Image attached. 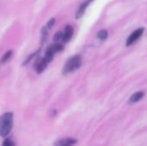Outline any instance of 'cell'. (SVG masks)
I'll use <instances>...</instances> for the list:
<instances>
[{
    "instance_id": "8",
    "label": "cell",
    "mask_w": 147,
    "mask_h": 146,
    "mask_svg": "<svg viewBox=\"0 0 147 146\" xmlns=\"http://www.w3.org/2000/svg\"><path fill=\"white\" fill-rule=\"evenodd\" d=\"M145 93L143 91H138L136 93H134V95H132V96L129 99V102L130 103H135L139 101H140L143 97H144Z\"/></svg>"
},
{
    "instance_id": "11",
    "label": "cell",
    "mask_w": 147,
    "mask_h": 146,
    "mask_svg": "<svg viewBox=\"0 0 147 146\" xmlns=\"http://www.w3.org/2000/svg\"><path fill=\"white\" fill-rule=\"evenodd\" d=\"M11 55H12V51H8V52H7L3 56V58H2V59H1L2 63H5V62H7V61L10 59Z\"/></svg>"
},
{
    "instance_id": "7",
    "label": "cell",
    "mask_w": 147,
    "mask_h": 146,
    "mask_svg": "<svg viewBox=\"0 0 147 146\" xmlns=\"http://www.w3.org/2000/svg\"><path fill=\"white\" fill-rule=\"evenodd\" d=\"M90 1H91V0H87L86 2L83 3L79 6L78 11H77V13H76V18H80V17L84 15V11L86 10V8H87L88 5L90 4Z\"/></svg>"
},
{
    "instance_id": "1",
    "label": "cell",
    "mask_w": 147,
    "mask_h": 146,
    "mask_svg": "<svg viewBox=\"0 0 147 146\" xmlns=\"http://www.w3.org/2000/svg\"><path fill=\"white\" fill-rule=\"evenodd\" d=\"M13 126V114L4 113L0 116V136L6 137L11 132Z\"/></svg>"
},
{
    "instance_id": "10",
    "label": "cell",
    "mask_w": 147,
    "mask_h": 146,
    "mask_svg": "<svg viewBox=\"0 0 147 146\" xmlns=\"http://www.w3.org/2000/svg\"><path fill=\"white\" fill-rule=\"evenodd\" d=\"M97 36H98V38H99L100 40H103L107 39V37H108V31L105 30V29H102V30H101V31L98 32Z\"/></svg>"
},
{
    "instance_id": "12",
    "label": "cell",
    "mask_w": 147,
    "mask_h": 146,
    "mask_svg": "<svg viewBox=\"0 0 147 146\" xmlns=\"http://www.w3.org/2000/svg\"><path fill=\"white\" fill-rule=\"evenodd\" d=\"M62 36H63V34H62L61 32H57V33L54 34L53 40H54L55 42H59V41L62 40Z\"/></svg>"
},
{
    "instance_id": "14",
    "label": "cell",
    "mask_w": 147,
    "mask_h": 146,
    "mask_svg": "<svg viewBox=\"0 0 147 146\" xmlns=\"http://www.w3.org/2000/svg\"><path fill=\"white\" fill-rule=\"evenodd\" d=\"M41 32H42V39L44 38V40H46V39L47 37V28H43Z\"/></svg>"
},
{
    "instance_id": "9",
    "label": "cell",
    "mask_w": 147,
    "mask_h": 146,
    "mask_svg": "<svg viewBox=\"0 0 147 146\" xmlns=\"http://www.w3.org/2000/svg\"><path fill=\"white\" fill-rule=\"evenodd\" d=\"M77 143V140L74 139H66L65 140H60L55 144V146H71Z\"/></svg>"
},
{
    "instance_id": "15",
    "label": "cell",
    "mask_w": 147,
    "mask_h": 146,
    "mask_svg": "<svg viewBox=\"0 0 147 146\" xmlns=\"http://www.w3.org/2000/svg\"><path fill=\"white\" fill-rule=\"evenodd\" d=\"M54 22H55V19H54V18H52L51 20H49V22H48V23H47V28H51L53 26Z\"/></svg>"
},
{
    "instance_id": "13",
    "label": "cell",
    "mask_w": 147,
    "mask_h": 146,
    "mask_svg": "<svg viewBox=\"0 0 147 146\" xmlns=\"http://www.w3.org/2000/svg\"><path fill=\"white\" fill-rule=\"evenodd\" d=\"M2 146H15V144L9 139H5Z\"/></svg>"
},
{
    "instance_id": "3",
    "label": "cell",
    "mask_w": 147,
    "mask_h": 146,
    "mask_svg": "<svg viewBox=\"0 0 147 146\" xmlns=\"http://www.w3.org/2000/svg\"><path fill=\"white\" fill-rule=\"evenodd\" d=\"M62 50H63V46L60 45L59 43L56 42L55 44H53L50 46H48V48H47V50L46 52L45 59L49 63L50 61H52V59L53 58V54L56 53V52H60Z\"/></svg>"
},
{
    "instance_id": "4",
    "label": "cell",
    "mask_w": 147,
    "mask_h": 146,
    "mask_svg": "<svg viewBox=\"0 0 147 146\" xmlns=\"http://www.w3.org/2000/svg\"><path fill=\"white\" fill-rule=\"evenodd\" d=\"M144 30H145L144 28H140L136 29L134 32H133V33L129 35V37L127 38V42H126V45H127V46H129L133 45L134 43H135V42L140 38V36H141L142 34L144 33Z\"/></svg>"
},
{
    "instance_id": "6",
    "label": "cell",
    "mask_w": 147,
    "mask_h": 146,
    "mask_svg": "<svg viewBox=\"0 0 147 146\" xmlns=\"http://www.w3.org/2000/svg\"><path fill=\"white\" fill-rule=\"evenodd\" d=\"M48 62L47 61V59L45 58L40 59L37 61L36 65H35V71L37 73H41L47 66Z\"/></svg>"
},
{
    "instance_id": "5",
    "label": "cell",
    "mask_w": 147,
    "mask_h": 146,
    "mask_svg": "<svg viewBox=\"0 0 147 146\" xmlns=\"http://www.w3.org/2000/svg\"><path fill=\"white\" fill-rule=\"evenodd\" d=\"M63 36H62V40L64 42H68L71 37H72V34H73V28L71 26H66L65 28V31L64 33L62 34Z\"/></svg>"
},
{
    "instance_id": "2",
    "label": "cell",
    "mask_w": 147,
    "mask_h": 146,
    "mask_svg": "<svg viewBox=\"0 0 147 146\" xmlns=\"http://www.w3.org/2000/svg\"><path fill=\"white\" fill-rule=\"evenodd\" d=\"M81 64H82L81 57L79 55H75V56L70 58L66 61V63L65 64V65L63 67L62 73L68 74L70 72H72V71H76L77 69H78L80 67Z\"/></svg>"
}]
</instances>
